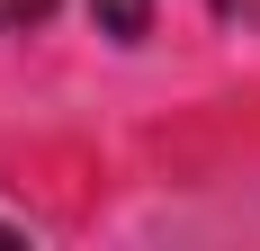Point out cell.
<instances>
[{
  "label": "cell",
  "instance_id": "obj_2",
  "mask_svg": "<svg viewBox=\"0 0 260 251\" xmlns=\"http://www.w3.org/2000/svg\"><path fill=\"white\" fill-rule=\"evenodd\" d=\"M9 233H18V225H0V242H9Z\"/></svg>",
  "mask_w": 260,
  "mask_h": 251
},
{
  "label": "cell",
  "instance_id": "obj_1",
  "mask_svg": "<svg viewBox=\"0 0 260 251\" xmlns=\"http://www.w3.org/2000/svg\"><path fill=\"white\" fill-rule=\"evenodd\" d=\"M153 9L161 0H90V18L117 36V45H135V36H153Z\"/></svg>",
  "mask_w": 260,
  "mask_h": 251
}]
</instances>
